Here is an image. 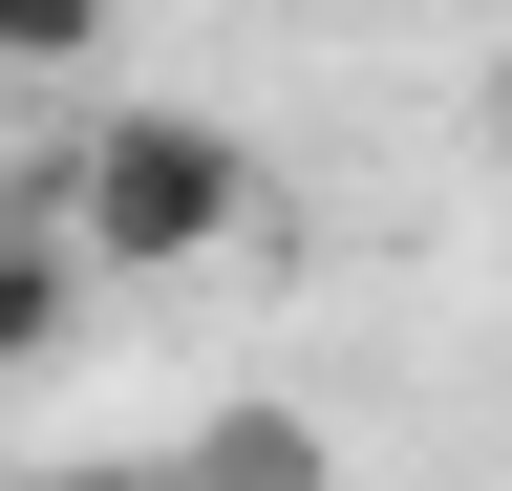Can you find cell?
<instances>
[{"mask_svg": "<svg viewBox=\"0 0 512 491\" xmlns=\"http://www.w3.org/2000/svg\"><path fill=\"white\" fill-rule=\"evenodd\" d=\"M43 235H64L86 278H192V257H235V235H256V150L192 129V107H107V129L64 150Z\"/></svg>", "mask_w": 512, "mask_h": 491, "instance_id": "obj_1", "label": "cell"}, {"mask_svg": "<svg viewBox=\"0 0 512 491\" xmlns=\"http://www.w3.org/2000/svg\"><path fill=\"white\" fill-rule=\"evenodd\" d=\"M107 491H342V427H299V406H192L150 470H107Z\"/></svg>", "mask_w": 512, "mask_h": 491, "instance_id": "obj_2", "label": "cell"}, {"mask_svg": "<svg viewBox=\"0 0 512 491\" xmlns=\"http://www.w3.org/2000/svg\"><path fill=\"white\" fill-rule=\"evenodd\" d=\"M64 321H86V257L22 214V235H0V385H22V363H64Z\"/></svg>", "mask_w": 512, "mask_h": 491, "instance_id": "obj_3", "label": "cell"}, {"mask_svg": "<svg viewBox=\"0 0 512 491\" xmlns=\"http://www.w3.org/2000/svg\"><path fill=\"white\" fill-rule=\"evenodd\" d=\"M128 0H0V86H86Z\"/></svg>", "mask_w": 512, "mask_h": 491, "instance_id": "obj_4", "label": "cell"}, {"mask_svg": "<svg viewBox=\"0 0 512 491\" xmlns=\"http://www.w3.org/2000/svg\"><path fill=\"white\" fill-rule=\"evenodd\" d=\"M22 214H43V193H22V171H0V235H22Z\"/></svg>", "mask_w": 512, "mask_h": 491, "instance_id": "obj_5", "label": "cell"}, {"mask_svg": "<svg viewBox=\"0 0 512 491\" xmlns=\"http://www.w3.org/2000/svg\"><path fill=\"white\" fill-rule=\"evenodd\" d=\"M491 171H512V86H491Z\"/></svg>", "mask_w": 512, "mask_h": 491, "instance_id": "obj_6", "label": "cell"}]
</instances>
